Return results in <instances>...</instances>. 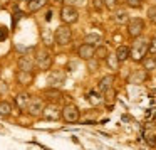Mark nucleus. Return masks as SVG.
Returning <instances> with one entry per match:
<instances>
[{
  "mask_svg": "<svg viewBox=\"0 0 156 150\" xmlns=\"http://www.w3.org/2000/svg\"><path fill=\"white\" fill-rule=\"evenodd\" d=\"M146 52H149V41L146 37H136L131 46V59L136 62H141L146 58Z\"/></svg>",
  "mask_w": 156,
  "mask_h": 150,
  "instance_id": "nucleus-1",
  "label": "nucleus"
},
{
  "mask_svg": "<svg viewBox=\"0 0 156 150\" xmlns=\"http://www.w3.org/2000/svg\"><path fill=\"white\" fill-rule=\"evenodd\" d=\"M34 61H35V68L42 69V71H49V69L52 68V54H51V51L45 49V47L37 49V51H35Z\"/></svg>",
  "mask_w": 156,
  "mask_h": 150,
  "instance_id": "nucleus-2",
  "label": "nucleus"
},
{
  "mask_svg": "<svg viewBox=\"0 0 156 150\" xmlns=\"http://www.w3.org/2000/svg\"><path fill=\"white\" fill-rule=\"evenodd\" d=\"M59 15H61V21L64 22V24H76L79 19V12L77 9L74 7V5H64V7L61 9V12H59Z\"/></svg>",
  "mask_w": 156,
  "mask_h": 150,
  "instance_id": "nucleus-3",
  "label": "nucleus"
},
{
  "mask_svg": "<svg viewBox=\"0 0 156 150\" xmlns=\"http://www.w3.org/2000/svg\"><path fill=\"white\" fill-rule=\"evenodd\" d=\"M71 41H72V31L69 27V24L59 25L55 29V42L59 46H67V44H71Z\"/></svg>",
  "mask_w": 156,
  "mask_h": 150,
  "instance_id": "nucleus-4",
  "label": "nucleus"
},
{
  "mask_svg": "<svg viewBox=\"0 0 156 150\" xmlns=\"http://www.w3.org/2000/svg\"><path fill=\"white\" fill-rule=\"evenodd\" d=\"M143 31H144V22H143V19H139V17L129 19V22H128V36L131 39L139 37L143 34Z\"/></svg>",
  "mask_w": 156,
  "mask_h": 150,
  "instance_id": "nucleus-5",
  "label": "nucleus"
},
{
  "mask_svg": "<svg viewBox=\"0 0 156 150\" xmlns=\"http://www.w3.org/2000/svg\"><path fill=\"white\" fill-rule=\"evenodd\" d=\"M79 116H81V113H79V108L76 105H66L64 108H62V120H64L66 123H76L79 122Z\"/></svg>",
  "mask_w": 156,
  "mask_h": 150,
  "instance_id": "nucleus-6",
  "label": "nucleus"
},
{
  "mask_svg": "<svg viewBox=\"0 0 156 150\" xmlns=\"http://www.w3.org/2000/svg\"><path fill=\"white\" fill-rule=\"evenodd\" d=\"M44 108H45L44 99L39 98V96H34V98H30V103H29V106H27V111H29V115H32V116H41L42 111H44Z\"/></svg>",
  "mask_w": 156,
  "mask_h": 150,
  "instance_id": "nucleus-7",
  "label": "nucleus"
},
{
  "mask_svg": "<svg viewBox=\"0 0 156 150\" xmlns=\"http://www.w3.org/2000/svg\"><path fill=\"white\" fill-rule=\"evenodd\" d=\"M42 118L47 120V122H55V120L62 118V111L55 105H47L42 111Z\"/></svg>",
  "mask_w": 156,
  "mask_h": 150,
  "instance_id": "nucleus-8",
  "label": "nucleus"
},
{
  "mask_svg": "<svg viewBox=\"0 0 156 150\" xmlns=\"http://www.w3.org/2000/svg\"><path fill=\"white\" fill-rule=\"evenodd\" d=\"M77 56L81 59H84V61H89L91 58H94V56H96V46L84 42V44L77 49Z\"/></svg>",
  "mask_w": 156,
  "mask_h": 150,
  "instance_id": "nucleus-9",
  "label": "nucleus"
},
{
  "mask_svg": "<svg viewBox=\"0 0 156 150\" xmlns=\"http://www.w3.org/2000/svg\"><path fill=\"white\" fill-rule=\"evenodd\" d=\"M17 83L20 86H30L34 83V71H19L17 73Z\"/></svg>",
  "mask_w": 156,
  "mask_h": 150,
  "instance_id": "nucleus-10",
  "label": "nucleus"
},
{
  "mask_svg": "<svg viewBox=\"0 0 156 150\" xmlns=\"http://www.w3.org/2000/svg\"><path fill=\"white\" fill-rule=\"evenodd\" d=\"M146 79H148L146 69H136V71H133L131 76H129V83H133V84H141Z\"/></svg>",
  "mask_w": 156,
  "mask_h": 150,
  "instance_id": "nucleus-11",
  "label": "nucleus"
},
{
  "mask_svg": "<svg viewBox=\"0 0 156 150\" xmlns=\"http://www.w3.org/2000/svg\"><path fill=\"white\" fill-rule=\"evenodd\" d=\"M34 68H35V61L32 58H29V56L19 58V69H22V71H34Z\"/></svg>",
  "mask_w": 156,
  "mask_h": 150,
  "instance_id": "nucleus-12",
  "label": "nucleus"
},
{
  "mask_svg": "<svg viewBox=\"0 0 156 150\" xmlns=\"http://www.w3.org/2000/svg\"><path fill=\"white\" fill-rule=\"evenodd\" d=\"M14 101L20 110H27L29 103H30V96H29L27 93H19V95L14 98Z\"/></svg>",
  "mask_w": 156,
  "mask_h": 150,
  "instance_id": "nucleus-13",
  "label": "nucleus"
},
{
  "mask_svg": "<svg viewBox=\"0 0 156 150\" xmlns=\"http://www.w3.org/2000/svg\"><path fill=\"white\" fill-rule=\"evenodd\" d=\"M114 22L118 25H124V24H128L129 22V15H128V12L124 10V9H118V10L114 12Z\"/></svg>",
  "mask_w": 156,
  "mask_h": 150,
  "instance_id": "nucleus-14",
  "label": "nucleus"
},
{
  "mask_svg": "<svg viewBox=\"0 0 156 150\" xmlns=\"http://www.w3.org/2000/svg\"><path fill=\"white\" fill-rule=\"evenodd\" d=\"M116 56H118V59L121 62H124L126 59L131 58V47H128V46H124V44L118 46V49H116Z\"/></svg>",
  "mask_w": 156,
  "mask_h": 150,
  "instance_id": "nucleus-15",
  "label": "nucleus"
},
{
  "mask_svg": "<svg viewBox=\"0 0 156 150\" xmlns=\"http://www.w3.org/2000/svg\"><path fill=\"white\" fill-rule=\"evenodd\" d=\"M62 81H64V73L62 71H54V73H51L49 74V84L51 86H61L62 84Z\"/></svg>",
  "mask_w": 156,
  "mask_h": 150,
  "instance_id": "nucleus-16",
  "label": "nucleus"
},
{
  "mask_svg": "<svg viewBox=\"0 0 156 150\" xmlns=\"http://www.w3.org/2000/svg\"><path fill=\"white\" fill-rule=\"evenodd\" d=\"M84 42H87V44H92V46H101L102 36L98 34V32H89V34H86Z\"/></svg>",
  "mask_w": 156,
  "mask_h": 150,
  "instance_id": "nucleus-17",
  "label": "nucleus"
},
{
  "mask_svg": "<svg viewBox=\"0 0 156 150\" xmlns=\"http://www.w3.org/2000/svg\"><path fill=\"white\" fill-rule=\"evenodd\" d=\"M106 62H108V66L112 69V71H116V69L119 68V64H121V61L118 59L116 52H114V54H108V58H106Z\"/></svg>",
  "mask_w": 156,
  "mask_h": 150,
  "instance_id": "nucleus-18",
  "label": "nucleus"
},
{
  "mask_svg": "<svg viewBox=\"0 0 156 150\" xmlns=\"http://www.w3.org/2000/svg\"><path fill=\"white\" fill-rule=\"evenodd\" d=\"M44 96L47 99H59L62 95H61V91H59L55 86H51L49 89H45V91H44Z\"/></svg>",
  "mask_w": 156,
  "mask_h": 150,
  "instance_id": "nucleus-19",
  "label": "nucleus"
},
{
  "mask_svg": "<svg viewBox=\"0 0 156 150\" xmlns=\"http://www.w3.org/2000/svg\"><path fill=\"white\" fill-rule=\"evenodd\" d=\"M45 4H47V0H30V2H29V12L41 10Z\"/></svg>",
  "mask_w": 156,
  "mask_h": 150,
  "instance_id": "nucleus-20",
  "label": "nucleus"
},
{
  "mask_svg": "<svg viewBox=\"0 0 156 150\" xmlns=\"http://www.w3.org/2000/svg\"><path fill=\"white\" fill-rule=\"evenodd\" d=\"M112 81H114V78H112V76H104V78L99 81V89L104 93L108 88H111V86H112Z\"/></svg>",
  "mask_w": 156,
  "mask_h": 150,
  "instance_id": "nucleus-21",
  "label": "nucleus"
},
{
  "mask_svg": "<svg viewBox=\"0 0 156 150\" xmlns=\"http://www.w3.org/2000/svg\"><path fill=\"white\" fill-rule=\"evenodd\" d=\"M12 111V105L9 101H0V116H9Z\"/></svg>",
  "mask_w": 156,
  "mask_h": 150,
  "instance_id": "nucleus-22",
  "label": "nucleus"
},
{
  "mask_svg": "<svg viewBox=\"0 0 156 150\" xmlns=\"http://www.w3.org/2000/svg\"><path fill=\"white\" fill-rule=\"evenodd\" d=\"M114 98H116V91H114V88H108L104 91V101L108 103V105H112L114 103Z\"/></svg>",
  "mask_w": 156,
  "mask_h": 150,
  "instance_id": "nucleus-23",
  "label": "nucleus"
},
{
  "mask_svg": "<svg viewBox=\"0 0 156 150\" xmlns=\"http://www.w3.org/2000/svg\"><path fill=\"white\" fill-rule=\"evenodd\" d=\"M141 62H143V66H144L146 71H153V69L156 68V59L154 58H144Z\"/></svg>",
  "mask_w": 156,
  "mask_h": 150,
  "instance_id": "nucleus-24",
  "label": "nucleus"
},
{
  "mask_svg": "<svg viewBox=\"0 0 156 150\" xmlns=\"http://www.w3.org/2000/svg\"><path fill=\"white\" fill-rule=\"evenodd\" d=\"M42 39H44L45 44H51V42L55 41V34H54V32H51V31L47 29V31H44V34H42Z\"/></svg>",
  "mask_w": 156,
  "mask_h": 150,
  "instance_id": "nucleus-25",
  "label": "nucleus"
},
{
  "mask_svg": "<svg viewBox=\"0 0 156 150\" xmlns=\"http://www.w3.org/2000/svg\"><path fill=\"white\" fill-rule=\"evenodd\" d=\"M89 101H91L92 105H99V103H102V96L99 95V93L92 91V93H89Z\"/></svg>",
  "mask_w": 156,
  "mask_h": 150,
  "instance_id": "nucleus-26",
  "label": "nucleus"
},
{
  "mask_svg": "<svg viewBox=\"0 0 156 150\" xmlns=\"http://www.w3.org/2000/svg\"><path fill=\"white\" fill-rule=\"evenodd\" d=\"M148 19L151 24H156V5H153V7L148 9Z\"/></svg>",
  "mask_w": 156,
  "mask_h": 150,
  "instance_id": "nucleus-27",
  "label": "nucleus"
},
{
  "mask_svg": "<svg viewBox=\"0 0 156 150\" xmlns=\"http://www.w3.org/2000/svg\"><path fill=\"white\" fill-rule=\"evenodd\" d=\"M96 56H98L99 59H106V58H108V51H106L104 46H99V47L96 49Z\"/></svg>",
  "mask_w": 156,
  "mask_h": 150,
  "instance_id": "nucleus-28",
  "label": "nucleus"
},
{
  "mask_svg": "<svg viewBox=\"0 0 156 150\" xmlns=\"http://www.w3.org/2000/svg\"><path fill=\"white\" fill-rule=\"evenodd\" d=\"M87 68H89V71H96V69L99 68V62H98V59H94V58H91L87 61Z\"/></svg>",
  "mask_w": 156,
  "mask_h": 150,
  "instance_id": "nucleus-29",
  "label": "nucleus"
},
{
  "mask_svg": "<svg viewBox=\"0 0 156 150\" xmlns=\"http://www.w3.org/2000/svg\"><path fill=\"white\" fill-rule=\"evenodd\" d=\"M92 7L96 9V10H102V9L106 7L104 0H92Z\"/></svg>",
  "mask_w": 156,
  "mask_h": 150,
  "instance_id": "nucleus-30",
  "label": "nucleus"
},
{
  "mask_svg": "<svg viewBox=\"0 0 156 150\" xmlns=\"http://www.w3.org/2000/svg\"><path fill=\"white\" fill-rule=\"evenodd\" d=\"M126 4H128L129 7H133V9H138V7H141L143 0H126Z\"/></svg>",
  "mask_w": 156,
  "mask_h": 150,
  "instance_id": "nucleus-31",
  "label": "nucleus"
},
{
  "mask_svg": "<svg viewBox=\"0 0 156 150\" xmlns=\"http://www.w3.org/2000/svg\"><path fill=\"white\" fill-rule=\"evenodd\" d=\"M149 52L151 54H156V37H153L149 41Z\"/></svg>",
  "mask_w": 156,
  "mask_h": 150,
  "instance_id": "nucleus-32",
  "label": "nucleus"
},
{
  "mask_svg": "<svg viewBox=\"0 0 156 150\" xmlns=\"http://www.w3.org/2000/svg\"><path fill=\"white\" fill-rule=\"evenodd\" d=\"M104 4H106V7H108V9H112L116 4H118V0H104Z\"/></svg>",
  "mask_w": 156,
  "mask_h": 150,
  "instance_id": "nucleus-33",
  "label": "nucleus"
},
{
  "mask_svg": "<svg viewBox=\"0 0 156 150\" xmlns=\"http://www.w3.org/2000/svg\"><path fill=\"white\" fill-rule=\"evenodd\" d=\"M7 29L5 27H0V41H5V39H7Z\"/></svg>",
  "mask_w": 156,
  "mask_h": 150,
  "instance_id": "nucleus-34",
  "label": "nucleus"
},
{
  "mask_svg": "<svg viewBox=\"0 0 156 150\" xmlns=\"http://www.w3.org/2000/svg\"><path fill=\"white\" fill-rule=\"evenodd\" d=\"M66 2H67V4H74V5H82V4H84V2H86V0H66Z\"/></svg>",
  "mask_w": 156,
  "mask_h": 150,
  "instance_id": "nucleus-35",
  "label": "nucleus"
},
{
  "mask_svg": "<svg viewBox=\"0 0 156 150\" xmlns=\"http://www.w3.org/2000/svg\"><path fill=\"white\" fill-rule=\"evenodd\" d=\"M55 2H62V0H55Z\"/></svg>",
  "mask_w": 156,
  "mask_h": 150,
  "instance_id": "nucleus-36",
  "label": "nucleus"
},
{
  "mask_svg": "<svg viewBox=\"0 0 156 150\" xmlns=\"http://www.w3.org/2000/svg\"><path fill=\"white\" fill-rule=\"evenodd\" d=\"M154 59H156V54H154Z\"/></svg>",
  "mask_w": 156,
  "mask_h": 150,
  "instance_id": "nucleus-37",
  "label": "nucleus"
}]
</instances>
